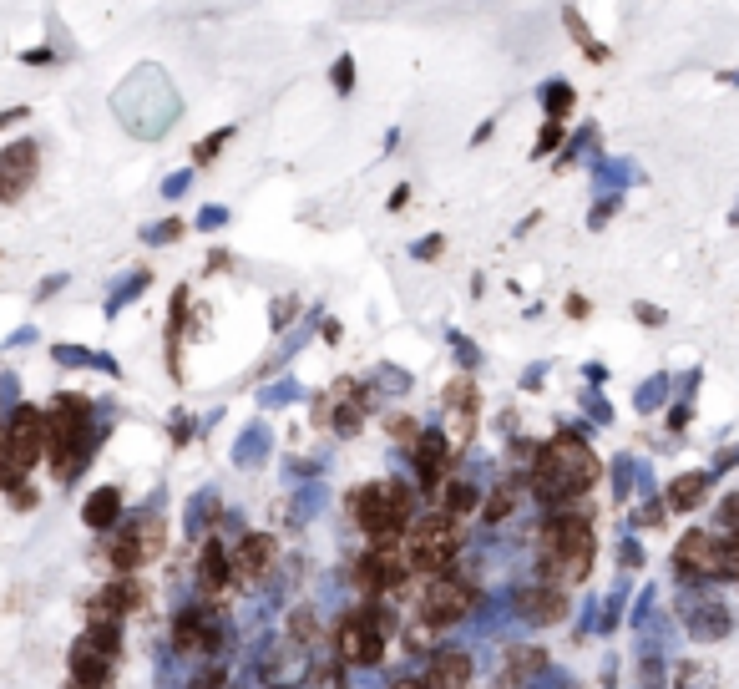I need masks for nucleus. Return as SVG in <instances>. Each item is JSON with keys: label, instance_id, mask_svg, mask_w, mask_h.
I'll use <instances>...</instances> for the list:
<instances>
[{"label": "nucleus", "instance_id": "32", "mask_svg": "<svg viewBox=\"0 0 739 689\" xmlns=\"http://www.w3.org/2000/svg\"><path fill=\"white\" fill-rule=\"evenodd\" d=\"M193 689H223V669L213 664V669H198L193 674Z\"/></svg>", "mask_w": 739, "mask_h": 689}, {"label": "nucleus", "instance_id": "18", "mask_svg": "<svg viewBox=\"0 0 739 689\" xmlns=\"http://www.w3.org/2000/svg\"><path fill=\"white\" fill-rule=\"evenodd\" d=\"M218 644V629H213V619L203 614V608H188V614H178V624H173V649L178 654H203V649H213Z\"/></svg>", "mask_w": 739, "mask_h": 689}, {"label": "nucleus", "instance_id": "1", "mask_svg": "<svg viewBox=\"0 0 739 689\" xmlns=\"http://www.w3.org/2000/svg\"><path fill=\"white\" fill-rule=\"evenodd\" d=\"M598 482V456L583 436H552L542 451H537V472H532V492L547 502V507H567L572 497L593 492Z\"/></svg>", "mask_w": 739, "mask_h": 689}, {"label": "nucleus", "instance_id": "3", "mask_svg": "<svg viewBox=\"0 0 739 689\" xmlns=\"http://www.w3.org/2000/svg\"><path fill=\"white\" fill-rule=\"evenodd\" d=\"M410 487L405 482H395V477H380V482H370V487H360L355 492V522L365 527V538H370V548H400L405 543V532H410Z\"/></svg>", "mask_w": 739, "mask_h": 689}, {"label": "nucleus", "instance_id": "12", "mask_svg": "<svg viewBox=\"0 0 739 689\" xmlns=\"http://www.w3.org/2000/svg\"><path fill=\"white\" fill-rule=\"evenodd\" d=\"M36 168H41V147L36 142H16V147L0 152V203H16L36 183Z\"/></svg>", "mask_w": 739, "mask_h": 689}, {"label": "nucleus", "instance_id": "8", "mask_svg": "<svg viewBox=\"0 0 739 689\" xmlns=\"http://www.w3.org/2000/svg\"><path fill=\"white\" fill-rule=\"evenodd\" d=\"M471 603H476L471 583L441 573V578H431V583L421 588V619L436 624V629H446V624H461V619L471 614Z\"/></svg>", "mask_w": 739, "mask_h": 689}, {"label": "nucleus", "instance_id": "34", "mask_svg": "<svg viewBox=\"0 0 739 689\" xmlns=\"http://www.w3.org/2000/svg\"><path fill=\"white\" fill-rule=\"evenodd\" d=\"M633 315H638L643 325H664V310H653V304H633Z\"/></svg>", "mask_w": 739, "mask_h": 689}, {"label": "nucleus", "instance_id": "36", "mask_svg": "<svg viewBox=\"0 0 739 689\" xmlns=\"http://www.w3.org/2000/svg\"><path fill=\"white\" fill-rule=\"evenodd\" d=\"M66 689H107V684H97V679H71Z\"/></svg>", "mask_w": 739, "mask_h": 689}, {"label": "nucleus", "instance_id": "14", "mask_svg": "<svg viewBox=\"0 0 739 689\" xmlns=\"http://www.w3.org/2000/svg\"><path fill=\"white\" fill-rule=\"evenodd\" d=\"M137 598H142V588L137 583H112V588H102L97 598H87V629H117L132 608H137Z\"/></svg>", "mask_w": 739, "mask_h": 689}, {"label": "nucleus", "instance_id": "5", "mask_svg": "<svg viewBox=\"0 0 739 689\" xmlns=\"http://www.w3.org/2000/svg\"><path fill=\"white\" fill-rule=\"evenodd\" d=\"M456 548H461V532H456L451 517H416V522H410V532H405V558H410V568H416V573H431V578H441V573L451 568Z\"/></svg>", "mask_w": 739, "mask_h": 689}, {"label": "nucleus", "instance_id": "11", "mask_svg": "<svg viewBox=\"0 0 739 689\" xmlns=\"http://www.w3.org/2000/svg\"><path fill=\"white\" fill-rule=\"evenodd\" d=\"M274 563H279V543L269 538V532H249V538L233 548L228 573H233L243 588H254V583H264V578L274 573Z\"/></svg>", "mask_w": 739, "mask_h": 689}, {"label": "nucleus", "instance_id": "16", "mask_svg": "<svg viewBox=\"0 0 739 689\" xmlns=\"http://www.w3.org/2000/svg\"><path fill=\"white\" fill-rule=\"evenodd\" d=\"M446 411H451V421H446V446L451 451H461L466 441H471V426H476V386L471 380H456V386L446 391Z\"/></svg>", "mask_w": 739, "mask_h": 689}, {"label": "nucleus", "instance_id": "37", "mask_svg": "<svg viewBox=\"0 0 739 689\" xmlns=\"http://www.w3.org/2000/svg\"><path fill=\"white\" fill-rule=\"evenodd\" d=\"M395 689H426V684H416V679H400Z\"/></svg>", "mask_w": 739, "mask_h": 689}, {"label": "nucleus", "instance_id": "17", "mask_svg": "<svg viewBox=\"0 0 739 689\" xmlns=\"http://www.w3.org/2000/svg\"><path fill=\"white\" fill-rule=\"evenodd\" d=\"M410 451H416V472H421V487H426V492H436V487L446 482V462H451V446H446V436H441V431H421Z\"/></svg>", "mask_w": 739, "mask_h": 689}, {"label": "nucleus", "instance_id": "23", "mask_svg": "<svg viewBox=\"0 0 739 689\" xmlns=\"http://www.w3.org/2000/svg\"><path fill=\"white\" fill-rule=\"evenodd\" d=\"M689 624H694V634H704V639H719L724 629H729V614L719 603H699L694 614H689Z\"/></svg>", "mask_w": 739, "mask_h": 689}, {"label": "nucleus", "instance_id": "25", "mask_svg": "<svg viewBox=\"0 0 739 689\" xmlns=\"http://www.w3.org/2000/svg\"><path fill=\"white\" fill-rule=\"evenodd\" d=\"M512 502H517V487H497V497H486L481 517H486V522H502V517L512 512Z\"/></svg>", "mask_w": 739, "mask_h": 689}, {"label": "nucleus", "instance_id": "28", "mask_svg": "<svg viewBox=\"0 0 739 689\" xmlns=\"http://www.w3.org/2000/svg\"><path fill=\"white\" fill-rule=\"evenodd\" d=\"M719 522H724V532H734V538H739V492H729L719 502Z\"/></svg>", "mask_w": 739, "mask_h": 689}, {"label": "nucleus", "instance_id": "4", "mask_svg": "<svg viewBox=\"0 0 739 689\" xmlns=\"http://www.w3.org/2000/svg\"><path fill=\"white\" fill-rule=\"evenodd\" d=\"M87 426H92V406L81 396H56V406L46 411V456L56 477H71L87 456Z\"/></svg>", "mask_w": 739, "mask_h": 689}, {"label": "nucleus", "instance_id": "33", "mask_svg": "<svg viewBox=\"0 0 739 689\" xmlns=\"http://www.w3.org/2000/svg\"><path fill=\"white\" fill-rule=\"evenodd\" d=\"M223 142H228V132H218V137H208V142H198V147H193V158H198V163H213V152H218Z\"/></svg>", "mask_w": 739, "mask_h": 689}, {"label": "nucleus", "instance_id": "15", "mask_svg": "<svg viewBox=\"0 0 739 689\" xmlns=\"http://www.w3.org/2000/svg\"><path fill=\"white\" fill-rule=\"evenodd\" d=\"M517 614H522L527 624H562V619H567V593L552 588V583L517 588Z\"/></svg>", "mask_w": 739, "mask_h": 689}, {"label": "nucleus", "instance_id": "6", "mask_svg": "<svg viewBox=\"0 0 739 689\" xmlns=\"http://www.w3.org/2000/svg\"><path fill=\"white\" fill-rule=\"evenodd\" d=\"M41 456H46V411L21 406L11 416V431H6V477H0V487H16Z\"/></svg>", "mask_w": 739, "mask_h": 689}, {"label": "nucleus", "instance_id": "10", "mask_svg": "<svg viewBox=\"0 0 739 689\" xmlns=\"http://www.w3.org/2000/svg\"><path fill=\"white\" fill-rule=\"evenodd\" d=\"M112 664H117V629H87V634L71 644V679L107 684Z\"/></svg>", "mask_w": 739, "mask_h": 689}, {"label": "nucleus", "instance_id": "31", "mask_svg": "<svg viewBox=\"0 0 739 689\" xmlns=\"http://www.w3.org/2000/svg\"><path fill=\"white\" fill-rule=\"evenodd\" d=\"M173 239H183V223H178V218H168L162 228H152V244H173Z\"/></svg>", "mask_w": 739, "mask_h": 689}, {"label": "nucleus", "instance_id": "13", "mask_svg": "<svg viewBox=\"0 0 739 689\" xmlns=\"http://www.w3.org/2000/svg\"><path fill=\"white\" fill-rule=\"evenodd\" d=\"M674 563H679V573H694V578H719V532H704V527L684 532L679 548H674Z\"/></svg>", "mask_w": 739, "mask_h": 689}, {"label": "nucleus", "instance_id": "21", "mask_svg": "<svg viewBox=\"0 0 739 689\" xmlns=\"http://www.w3.org/2000/svg\"><path fill=\"white\" fill-rule=\"evenodd\" d=\"M228 578H233V573H228V553H223L218 543H203V548H198V588L213 598Z\"/></svg>", "mask_w": 739, "mask_h": 689}, {"label": "nucleus", "instance_id": "27", "mask_svg": "<svg viewBox=\"0 0 739 689\" xmlns=\"http://www.w3.org/2000/svg\"><path fill=\"white\" fill-rule=\"evenodd\" d=\"M471 502H476V497H471V487H466V482H456V487L446 492V517L456 522V517H461L466 507H471Z\"/></svg>", "mask_w": 739, "mask_h": 689}, {"label": "nucleus", "instance_id": "9", "mask_svg": "<svg viewBox=\"0 0 739 689\" xmlns=\"http://www.w3.org/2000/svg\"><path fill=\"white\" fill-rule=\"evenodd\" d=\"M157 553H162V522H157V517L127 522V527L117 532V538H112V548H107L112 568H122V573H132V568L152 563Z\"/></svg>", "mask_w": 739, "mask_h": 689}, {"label": "nucleus", "instance_id": "2", "mask_svg": "<svg viewBox=\"0 0 739 689\" xmlns=\"http://www.w3.org/2000/svg\"><path fill=\"white\" fill-rule=\"evenodd\" d=\"M593 522L578 517V512H557L547 527H542V583L552 588H572L593 573Z\"/></svg>", "mask_w": 739, "mask_h": 689}, {"label": "nucleus", "instance_id": "22", "mask_svg": "<svg viewBox=\"0 0 739 689\" xmlns=\"http://www.w3.org/2000/svg\"><path fill=\"white\" fill-rule=\"evenodd\" d=\"M704 492H709V477H704V472H689V477H679V482L669 487V507H674V512H689V507H699Z\"/></svg>", "mask_w": 739, "mask_h": 689}, {"label": "nucleus", "instance_id": "26", "mask_svg": "<svg viewBox=\"0 0 739 689\" xmlns=\"http://www.w3.org/2000/svg\"><path fill=\"white\" fill-rule=\"evenodd\" d=\"M542 102H547V117H552V122H562V117L572 112V87H547V97H542Z\"/></svg>", "mask_w": 739, "mask_h": 689}, {"label": "nucleus", "instance_id": "20", "mask_svg": "<svg viewBox=\"0 0 739 689\" xmlns=\"http://www.w3.org/2000/svg\"><path fill=\"white\" fill-rule=\"evenodd\" d=\"M81 522L97 527V532L117 527V522H122V492H117V487H97V492L87 497V507H81Z\"/></svg>", "mask_w": 739, "mask_h": 689}, {"label": "nucleus", "instance_id": "7", "mask_svg": "<svg viewBox=\"0 0 739 689\" xmlns=\"http://www.w3.org/2000/svg\"><path fill=\"white\" fill-rule=\"evenodd\" d=\"M335 654L345 659V664H380V654H385V624H380V614H370V608H355V614H345L340 619V629H335Z\"/></svg>", "mask_w": 739, "mask_h": 689}, {"label": "nucleus", "instance_id": "35", "mask_svg": "<svg viewBox=\"0 0 739 689\" xmlns=\"http://www.w3.org/2000/svg\"><path fill=\"white\" fill-rule=\"evenodd\" d=\"M557 137H562V127H557V122H552V127H547V132H542V152H547V147H557Z\"/></svg>", "mask_w": 739, "mask_h": 689}, {"label": "nucleus", "instance_id": "30", "mask_svg": "<svg viewBox=\"0 0 739 689\" xmlns=\"http://www.w3.org/2000/svg\"><path fill=\"white\" fill-rule=\"evenodd\" d=\"M335 87H340V92H350V87H355V61H350V56H340V61H335Z\"/></svg>", "mask_w": 739, "mask_h": 689}, {"label": "nucleus", "instance_id": "29", "mask_svg": "<svg viewBox=\"0 0 739 689\" xmlns=\"http://www.w3.org/2000/svg\"><path fill=\"white\" fill-rule=\"evenodd\" d=\"M390 436H395V441H405V446H416V436H421V431H416V421L390 416Z\"/></svg>", "mask_w": 739, "mask_h": 689}, {"label": "nucleus", "instance_id": "24", "mask_svg": "<svg viewBox=\"0 0 739 689\" xmlns=\"http://www.w3.org/2000/svg\"><path fill=\"white\" fill-rule=\"evenodd\" d=\"M719 578L739 583V538L734 532H719Z\"/></svg>", "mask_w": 739, "mask_h": 689}, {"label": "nucleus", "instance_id": "19", "mask_svg": "<svg viewBox=\"0 0 739 689\" xmlns=\"http://www.w3.org/2000/svg\"><path fill=\"white\" fill-rule=\"evenodd\" d=\"M426 684H431V689H466V684H471V659H466L461 649H441V654L431 659Z\"/></svg>", "mask_w": 739, "mask_h": 689}]
</instances>
